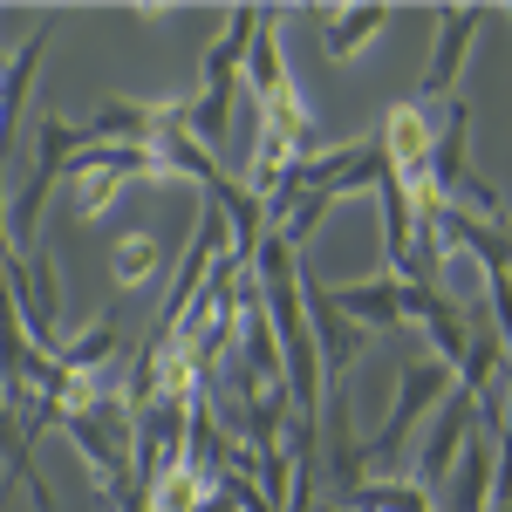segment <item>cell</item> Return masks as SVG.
<instances>
[{
	"label": "cell",
	"instance_id": "obj_1",
	"mask_svg": "<svg viewBox=\"0 0 512 512\" xmlns=\"http://www.w3.org/2000/svg\"><path fill=\"white\" fill-rule=\"evenodd\" d=\"M458 390V369L451 362H410L403 376H396V403L390 417H383V431L362 444V472H390V465H403V444H410V431L424 424V417H437V403Z\"/></svg>",
	"mask_w": 512,
	"mask_h": 512
},
{
	"label": "cell",
	"instance_id": "obj_2",
	"mask_svg": "<svg viewBox=\"0 0 512 512\" xmlns=\"http://www.w3.org/2000/svg\"><path fill=\"white\" fill-rule=\"evenodd\" d=\"M478 424V403L465 390H451L444 403H437V417H431V437H424V451L410 458V485H424L437 499V485L451 478V465H458V451H465V437H472Z\"/></svg>",
	"mask_w": 512,
	"mask_h": 512
},
{
	"label": "cell",
	"instance_id": "obj_3",
	"mask_svg": "<svg viewBox=\"0 0 512 512\" xmlns=\"http://www.w3.org/2000/svg\"><path fill=\"white\" fill-rule=\"evenodd\" d=\"M478 28H485V7H444V14H437L431 62H424V76H417V96H410V103L437 110V96H451V82H458V69H465Z\"/></svg>",
	"mask_w": 512,
	"mask_h": 512
},
{
	"label": "cell",
	"instance_id": "obj_4",
	"mask_svg": "<svg viewBox=\"0 0 512 512\" xmlns=\"http://www.w3.org/2000/svg\"><path fill=\"white\" fill-rule=\"evenodd\" d=\"M328 294V308L335 315H349L355 328H396V321H410V287L390 274L376 280H342V287H321Z\"/></svg>",
	"mask_w": 512,
	"mask_h": 512
},
{
	"label": "cell",
	"instance_id": "obj_5",
	"mask_svg": "<svg viewBox=\"0 0 512 512\" xmlns=\"http://www.w3.org/2000/svg\"><path fill=\"white\" fill-rule=\"evenodd\" d=\"M465 171H472V103L451 96V103H444V137L431 144V171H424V185L451 205V192H458Z\"/></svg>",
	"mask_w": 512,
	"mask_h": 512
},
{
	"label": "cell",
	"instance_id": "obj_6",
	"mask_svg": "<svg viewBox=\"0 0 512 512\" xmlns=\"http://www.w3.org/2000/svg\"><path fill=\"white\" fill-rule=\"evenodd\" d=\"M492 478H499V465H492V437L472 424L458 465H451V478H444V512H492Z\"/></svg>",
	"mask_w": 512,
	"mask_h": 512
},
{
	"label": "cell",
	"instance_id": "obj_7",
	"mask_svg": "<svg viewBox=\"0 0 512 512\" xmlns=\"http://www.w3.org/2000/svg\"><path fill=\"white\" fill-rule=\"evenodd\" d=\"M117 355H123V321L96 315L82 335H69V342L55 349V369H69V376H103V369H117Z\"/></svg>",
	"mask_w": 512,
	"mask_h": 512
},
{
	"label": "cell",
	"instance_id": "obj_8",
	"mask_svg": "<svg viewBox=\"0 0 512 512\" xmlns=\"http://www.w3.org/2000/svg\"><path fill=\"white\" fill-rule=\"evenodd\" d=\"M390 28V7H328L321 14V55L328 62H355L369 35H383Z\"/></svg>",
	"mask_w": 512,
	"mask_h": 512
},
{
	"label": "cell",
	"instance_id": "obj_9",
	"mask_svg": "<svg viewBox=\"0 0 512 512\" xmlns=\"http://www.w3.org/2000/svg\"><path fill=\"white\" fill-rule=\"evenodd\" d=\"M328 506L335 512H437V499L424 485H410V478H362L349 492H335Z\"/></svg>",
	"mask_w": 512,
	"mask_h": 512
},
{
	"label": "cell",
	"instance_id": "obj_10",
	"mask_svg": "<svg viewBox=\"0 0 512 512\" xmlns=\"http://www.w3.org/2000/svg\"><path fill=\"white\" fill-rule=\"evenodd\" d=\"M164 267H171V253H164L158 233H123L117 246H110V280H117L123 294L144 287V280H158Z\"/></svg>",
	"mask_w": 512,
	"mask_h": 512
}]
</instances>
